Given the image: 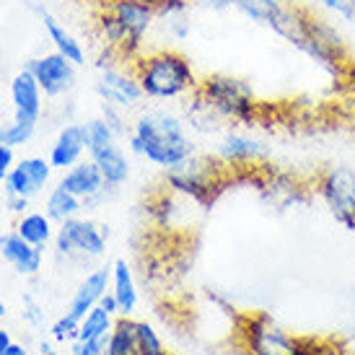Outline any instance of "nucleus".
Returning a JSON list of instances; mask_svg holds the SVG:
<instances>
[{"label": "nucleus", "instance_id": "7ed1b4c3", "mask_svg": "<svg viewBox=\"0 0 355 355\" xmlns=\"http://www.w3.org/2000/svg\"><path fill=\"white\" fill-rule=\"evenodd\" d=\"M236 335L247 355H332L324 340L293 335L267 311L239 314Z\"/></svg>", "mask_w": 355, "mask_h": 355}, {"label": "nucleus", "instance_id": "20e7f679", "mask_svg": "<svg viewBox=\"0 0 355 355\" xmlns=\"http://www.w3.org/2000/svg\"><path fill=\"white\" fill-rule=\"evenodd\" d=\"M198 91L226 125L252 128L262 117V101L257 99L252 83L239 76H228V73L205 76L200 78Z\"/></svg>", "mask_w": 355, "mask_h": 355}, {"label": "nucleus", "instance_id": "a19ab883", "mask_svg": "<svg viewBox=\"0 0 355 355\" xmlns=\"http://www.w3.org/2000/svg\"><path fill=\"white\" fill-rule=\"evenodd\" d=\"M10 343H13V340H10V332H6V329L0 327V355H6V350L10 347Z\"/></svg>", "mask_w": 355, "mask_h": 355}, {"label": "nucleus", "instance_id": "2eb2a0df", "mask_svg": "<svg viewBox=\"0 0 355 355\" xmlns=\"http://www.w3.org/2000/svg\"><path fill=\"white\" fill-rule=\"evenodd\" d=\"M58 184L73 192L76 198L83 200V210H96L101 200L107 198V182L101 177L99 166L94 164V161H78L76 166H70L68 171H62V179H60Z\"/></svg>", "mask_w": 355, "mask_h": 355}, {"label": "nucleus", "instance_id": "79ce46f5", "mask_svg": "<svg viewBox=\"0 0 355 355\" xmlns=\"http://www.w3.org/2000/svg\"><path fill=\"white\" fill-rule=\"evenodd\" d=\"M6 355H31V353L24 345H19V343H10V347L6 350Z\"/></svg>", "mask_w": 355, "mask_h": 355}, {"label": "nucleus", "instance_id": "39448f33", "mask_svg": "<svg viewBox=\"0 0 355 355\" xmlns=\"http://www.w3.org/2000/svg\"><path fill=\"white\" fill-rule=\"evenodd\" d=\"M231 179H236V174L218 156L195 153L184 164H179L177 168H168L166 187L171 192H179L184 198L195 200L200 205L210 207L218 195L231 184Z\"/></svg>", "mask_w": 355, "mask_h": 355}, {"label": "nucleus", "instance_id": "58836bf2", "mask_svg": "<svg viewBox=\"0 0 355 355\" xmlns=\"http://www.w3.org/2000/svg\"><path fill=\"white\" fill-rule=\"evenodd\" d=\"M202 8L210 10H228V8H236L239 0H198Z\"/></svg>", "mask_w": 355, "mask_h": 355}, {"label": "nucleus", "instance_id": "f704fd0d", "mask_svg": "<svg viewBox=\"0 0 355 355\" xmlns=\"http://www.w3.org/2000/svg\"><path fill=\"white\" fill-rule=\"evenodd\" d=\"M166 29H168V34H171V40L182 42V40H187V37H189L192 26H189L187 16H177V19L166 21Z\"/></svg>", "mask_w": 355, "mask_h": 355}, {"label": "nucleus", "instance_id": "f257e3e1", "mask_svg": "<svg viewBox=\"0 0 355 355\" xmlns=\"http://www.w3.org/2000/svg\"><path fill=\"white\" fill-rule=\"evenodd\" d=\"M128 150L166 171L198 153L184 119L168 109H148L132 122V130L128 132Z\"/></svg>", "mask_w": 355, "mask_h": 355}, {"label": "nucleus", "instance_id": "5701e85b", "mask_svg": "<svg viewBox=\"0 0 355 355\" xmlns=\"http://www.w3.org/2000/svg\"><path fill=\"white\" fill-rule=\"evenodd\" d=\"M112 293L119 304V316H132L138 306V286L125 259H114L112 265Z\"/></svg>", "mask_w": 355, "mask_h": 355}, {"label": "nucleus", "instance_id": "4468645a", "mask_svg": "<svg viewBox=\"0 0 355 355\" xmlns=\"http://www.w3.org/2000/svg\"><path fill=\"white\" fill-rule=\"evenodd\" d=\"M52 164L50 158L42 156H26L16 161L13 168L8 171V177L3 179V192L6 195H19V198H34L42 189L50 184L52 179Z\"/></svg>", "mask_w": 355, "mask_h": 355}, {"label": "nucleus", "instance_id": "c756f323", "mask_svg": "<svg viewBox=\"0 0 355 355\" xmlns=\"http://www.w3.org/2000/svg\"><path fill=\"white\" fill-rule=\"evenodd\" d=\"M78 329H80V322L73 319V316L65 311V314L60 316V319H55L50 327L52 343H58V345H73V343L78 340Z\"/></svg>", "mask_w": 355, "mask_h": 355}, {"label": "nucleus", "instance_id": "a211bd4d", "mask_svg": "<svg viewBox=\"0 0 355 355\" xmlns=\"http://www.w3.org/2000/svg\"><path fill=\"white\" fill-rule=\"evenodd\" d=\"M89 158L99 166L109 189H119L130 179V158L122 150L119 140H109L101 146H91Z\"/></svg>", "mask_w": 355, "mask_h": 355}, {"label": "nucleus", "instance_id": "49530a36", "mask_svg": "<svg viewBox=\"0 0 355 355\" xmlns=\"http://www.w3.org/2000/svg\"><path fill=\"white\" fill-rule=\"evenodd\" d=\"M6 314H8V309H6V304H3V301H0V322H3V319H6Z\"/></svg>", "mask_w": 355, "mask_h": 355}, {"label": "nucleus", "instance_id": "f3484780", "mask_svg": "<svg viewBox=\"0 0 355 355\" xmlns=\"http://www.w3.org/2000/svg\"><path fill=\"white\" fill-rule=\"evenodd\" d=\"M89 153V132H86V122H68L65 128L58 132L55 143L50 146V164L52 168L68 171L76 166L83 156Z\"/></svg>", "mask_w": 355, "mask_h": 355}, {"label": "nucleus", "instance_id": "a878e982", "mask_svg": "<svg viewBox=\"0 0 355 355\" xmlns=\"http://www.w3.org/2000/svg\"><path fill=\"white\" fill-rule=\"evenodd\" d=\"M135 319L132 316H117L114 327L109 332L107 355H138V337H135Z\"/></svg>", "mask_w": 355, "mask_h": 355}, {"label": "nucleus", "instance_id": "412c9836", "mask_svg": "<svg viewBox=\"0 0 355 355\" xmlns=\"http://www.w3.org/2000/svg\"><path fill=\"white\" fill-rule=\"evenodd\" d=\"M31 8L40 13L42 26H44V31H47V37H50L55 52H60L65 60H70L76 68L86 65V50H83V44H80V42L76 40V37H73V34H70V31L65 29L55 16H52L44 6H31Z\"/></svg>", "mask_w": 355, "mask_h": 355}, {"label": "nucleus", "instance_id": "9b49d317", "mask_svg": "<svg viewBox=\"0 0 355 355\" xmlns=\"http://www.w3.org/2000/svg\"><path fill=\"white\" fill-rule=\"evenodd\" d=\"M24 68L37 78L42 94L47 99L65 96L76 86V65L62 58L60 52H47V55H40V58H31Z\"/></svg>", "mask_w": 355, "mask_h": 355}, {"label": "nucleus", "instance_id": "c85d7f7f", "mask_svg": "<svg viewBox=\"0 0 355 355\" xmlns=\"http://www.w3.org/2000/svg\"><path fill=\"white\" fill-rule=\"evenodd\" d=\"M37 132V125H29V122H19L13 119L8 125H0V140L8 146V148H19V146H26Z\"/></svg>", "mask_w": 355, "mask_h": 355}, {"label": "nucleus", "instance_id": "de8ad7c7", "mask_svg": "<svg viewBox=\"0 0 355 355\" xmlns=\"http://www.w3.org/2000/svg\"><path fill=\"white\" fill-rule=\"evenodd\" d=\"M138 3H146V6H150V8H156L161 0H138Z\"/></svg>", "mask_w": 355, "mask_h": 355}, {"label": "nucleus", "instance_id": "f8f14e48", "mask_svg": "<svg viewBox=\"0 0 355 355\" xmlns=\"http://www.w3.org/2000/svg\"><path fill=\"white\" fill-rule=\"evenodd\" d=\"M107 8L117 16L128 34V62H132L146 50V37L156 21V10L138 0H109Z\"/></svg>", "mask_w": 355, "mask_h": 355}, {"label": "nucleus", "instance_id": "423d86ee", "mask_svg": "<svg viewBox=\"0 0 355 355\" xmlns=\"http://www.w3.org/2000/svg\"><path fill=\"white\" fill-rule=\"evenodd\" d=\"M291 47L322 70H327L332 78H343L345 70L350 68V55H347L343 34L335 29V24L316 16L314 10H306L304 24L298 29L296 40L291 42Z\"/></svg>", "mask_w": 355, "mask_h": 355}, {"label": "nucleus", "instance_id": "aec40b11", "mask_svg": "<svg viewBox=\"0 0 355 355\" xmlns=\"http://www.w3.org/2000/svg\"><path fill=\"white\" fill-rule=\"evenodd\" d=\"M112 286V267H96V270H91L86 280L78 286L76 291V296L70 298V306H68V314L73 319H83V316L89 314L94 306H99L101 296L109 291Z\"/></svg>", "mask_w": 355, "mask_h": 355}, {"label": "nucleus", "instance_id": "f03ea898", "mask_svg": "<svg viewBox=\"0 0 355 355\" xmlns=\"http://www.w3.org/2000/svg\"><path fill=\"white\" fill-rule=\"evenodd\" d=\"M143 96L150 101H177L198 91L200 78L184 52L171 47L143 50L130 62Z\"/></svg>", "mask_w": 355, "mask_h": 355}, {"label": "nucleus", "instance_id": "c9c22d12", "mask_svg": "<svg viewBox=\"0 0 355 355\" xmlns=\"http://www.w3.org/2000/svg\"><path fill=\"white\" fill-rule=\"evenodd\" d=\"M319 8H324L327 13H332L337 19L350 21V8H347V0H316Z\"/></svg>", "mask_w": 355, "mask_h": 355}, {"label": "nucleus", "instance_id": "72a5a7b5", "mask_svg": "<svg viewBox=\"0 0 355 355\" xmlns=\"http://www.w3.org/2000/svg\"><path fill=\"white\" fill-rule=\"evenodd\" d=\"M24 311H21V316H24V322L31 327H42V322H44V311H42V306L37 304V298L31 296V293H24Z\"/></svg>", "mask_w": 355, "mask_h": 355}, {"label": "nucleus", "instance_id": "37998d69", "mask_svg": "<svg viewBox=\"0 0 355 355\" xmlns=\"http://www.w3.org/2000/svg\"><path fill=\"white\" fill-rule=\"evenodd\" d=\"M73 3H86V6H96V8H104L109 0H73Z\"/></svg>", "mask_w": 355, "mask_h": 355}, {"label": "nucleus", "instance_id": "7c9ffc66", "mask_svg": "<svg viewBox=\"0 0 355 355\" xmlns=\"http://www.w3.org/2000/svg\"><path fill=\"white\" fill-rule=\"evenodd\" d=\"M135 337H138V355H168L164 350L161 337L148 322H138L135 324Z\"/></svg>", "mask_w": 355, "mask_h": 355}, {"label": "nucleus", "instance_id": "4c0bfd02", "mask_svg": "<svg viewBox=\"0 0 355 355\" xmlns=\"http://www.w3.org/2000/svg\"><path fill=\"white\" fill-rule=\"evenodd\" d=\"M6 205L13 216H24L26 213V207H29V198H19V195H6Z\"/></svg>", "mask_w": 355, "mask_h": 355}, {"label": "nucleus", "instance_id": "9d476101", "mask_svg": "<svg viewBox=\"0 0 355 355\" xmlns=\"http://www.w3.org/2000/svg\"><path fill=\"white\" fill-rule=\"evenodd\" d=\"M216 156L226 164L234 174H241L247 168H254L270 158V150L259 138L241 132V130H226L223 138L218 140Z\"/></svg>", "mask_w": 355, "mask_h": 355}, {"label": "nucleus", "instance_id": "09e8293b", "mask_svg": "<svg viewBox=\"0 0 355 355\" xmlns=\"http://www.w3.org/2000/svg\"><path fill=\"white\" fill-rule=\"evenodd\" d=\"M0 114H3V104H0Z\"/></svg>", "mask_w": 355, "mask_h": 355}, {"label": "nucleus", "instance_id": "0eeeda50", "mask_svg": "<svg viewBox=\"0 0 355 355\" xmlns=\"http://www.w3.org/2000/svg\"><path fill=\"white\" fill-rule=\"evenodd\" d=\"M236 177L249 179V182L259 189V195H262L270 205H275L277 210L306 205L309 198H311V192H314V187L306 184L304 179H298L296 174H291V171L275 168L270 161H265V164H259V166H254V168H247V171H241Z\"/></svg>", "mask_w": 355, "mask_h": 355}, {"label": "nucleus", "instance_id": "393cba45", "mask_svg": "<svg viewBox=\"0 0 355 355\" xmlns=\"http://www.w3.org/2000/svg\"><path fill=\"white\" fill-rule=\"evenodd\" d=\"M80 210H83V200L76 198L73 192H68L62 184L52 187L47 200H44V213H47L55 223H65L70 218H78Z\"/></svg>", "mask_w": 355, "mask_h": 355}, {"label": "nucleus", "instance_id": "ea45409f", "mask_svg": "<svg viewBox=\"0 0 355 355\" xmlns=\"http://www.w3.org/2000/svg\"><path fill=\"white\" fill-rule=\"evenodd\" d=\"M99 306H101V309H107L109 314L119 316V304H117V298H114V293H112V291H107V293L101 296Z\"/></svg>", "mask_w": 355, "mask_h": 355}, {"label": "nucleus", "instance_id": "a18cd8bd", "mask_svg": "<svg viewBox=\"0 0 355 355\" xmlns=\"http://www.w3.org/2000/svg\"><path fill=\"white\" fill-rule=\"evenodd\" d=\"M347 8H350V21H355V0H347Z\"/></svg>", "mask_w": 355, "mask_h": 355}, {"label": "nucleus", "instance_id": "6ab92c4d", "mask_svg": "<svg viewBox=\"0 0 355 355\" xmlns=\"http://www.w3.org/2000/svg\"><path fill=\"white\" fill-rule=\"evenodd\" d=\"M0 257L8 262L19 275H37L42 270V262H44V249L34 247L29 241L16 234V231H8L0 236Z\"/></svg>", "mask_w": 355, "mask_h": 355}, {"label": "nucleus", "instance_id": "6e6552de", "mask_svg": "<svg viewBox=\"0 0 355 355\" xmlns=\"http://www.w3.org/2000/svg\"><path fill=\"white\" fill-rule=\"evenodd\" d=\"M314 195L329 216L347 231H355V171L350 166H327L311 179Z\"/></svg>", "mask_w": 355, "mask_h": 355}, {"label": "nucleus", "instance_id": "473e14b6", "mask_svg": "<svg viewBox=\"0 0 355 355\" xmlns=\"http://www.w3.org/2000/svg\"><path fill=\"white\" fill-rule=\"evenodd\" d=\"M109 335L94 337V340H76L70 345V355H107Z\"/></svg>", "mask_w": 355, "mask_h": 355}, {"label": "nucleus", "instance_id": "c03bdc74", "mask_svg": "<svg viewBox=\"0 0 355 355\" xmlns=\"http://www.w3.org/2000/svg\"><path fill=\"white\" fill-rule=\"evenodd\" d=\"M40 353H42V355H58L55 350H52L50 343H42V345H40Z\"/></svg>", "mask_w": 355, "mask_h": 355}, {"label": "nucleus", "instance_id": "e433bc0d", "mask_svg": "<svg viewBox=\"0 0 355 355\" xmlns=\"http://www.w3.org/2000/svg\"><path fill=\"white\" fill-rule=\"evenodd\" d=\"M13 164H16L13 148H8V146L0 140V184H3V179L8 177V171L13 168Z\"/></svg>", "mask_w": 355, "mask_h": 355}, {"label": "nucleus", "instance_id": "4be33fe9", "mask_svg": "<svg viewBox=\"0 0 355 355\" xmlns=\"http://www.w3.org/2000/svg\"><path fill=\"white\" fill-rule=\"evenodd\" d=\"M182 119L189 130L195 132H218L226 122L218 117L216 109L210 107L200 91H192L189 96H184V107H182Z\"/></svg>", "mask_w": 355, "mask_h": 355}, {"label": "nucleus", "instance_id": "2f4dec72", "mask_svg": "<svg viewBox=\"0 0 355 355\" xmlns=\"http://www.w3.org/2000/svg\"><path fill=\"white\" fill-rule=\"evenodd\" d=\"M99 117L107 122L109 128L114 130V135H117V138H128V119H125V109L122 107H114V104L101 101Z\"/></svg>", "mask_w": 355, "mask_h": 355}, {"label": "nucleus", "instance_id": "ddd939ff", "mask_svg": "<svg viewBox=\"0 0 355 355\" xmlns=\"http://www.w3.org/2000/svg\"><path fill=\"white\" fill-rule=\"evenodd\" d=\"M94 91H96L99 101H107V104H114V107H122V109L138 107L140 101L146 99L130 65L104 68L99 73V80L94 83Z\"/></svg>", "mask_w": 355, "mask_h": 355}, {"label": "nucleus", "instance_id": "1a4fd4ad", "mask_svg": "<svg viewBox=\"0 0 355 355\" xmlns=\"http://www.w3.org/2000/svg\"><path fill=\"white\" fill-rule=\"evenodd\" d=\"M109 228L94 223L89 218H70L55 231V249L60 257L73 262H91L107 252Z\"/></svg>", "mask_w": 355, "mask_h": 355}, {"label": "nucleus", "instance_id": "cd10ccee", "mask_svg": "<svg viewBox=\"0 0 355 355\" xmlns=\"http://www.w3.org/2000/svg\"><path fill=\"white\" fill-rule=\"evenodd\" d=\"M249 21H254L259 26H270L280 8H283V0H239L236 6Z\"/></svg>", "mask_w": 355, "mask_h": 355}, {"label": "nucleus", "instance_id": "dca6fc26", "mask_svg": "<svg viewBox=\"0 0 355 355\" xmlns=\"http://www.w3.org/2000/svg\"><path fill=\"white\" fill-rule=\"evenodd\" d=\"M10 101H13V119L40 125L42 107H44V94H42L37 78L24 68L10 80Z\"/></svg>", "mask_w": 355, "mask_h": 355}, {"label": "nucleus", "instance_id": "b1692460", "mask_svg": "<svg viewBox=\"0 0 355 355\" xmlns=\"http://www.w3.org/2000/svg\"><path fill=\"white\" fill-rule=\"evenodd\" d=\"M16 234L24 241L44 249L50 241H55V220L47 213H24L16 223Z\"/></svg>", "mask_w": 355, "mask_h": 355}, {"label": "nucleus", "instance_id": "bb28decb", "mask_svg": "<svg viewBox=\"0 0 355 355\" xmlns=\"http://www.w3.org/2000/svg\"><path fill=\"white\" fill-rule=\"evenodd\" d=\"M112 327H114V314H109L101 306H94L89 314L80 319L78 340H94V337L109 335Z\"/></svg>", "mask_w": 355, "mask_h": 355}]
</instances>
